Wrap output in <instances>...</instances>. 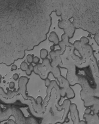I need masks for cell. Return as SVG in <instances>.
<instances>
[{
  "instance_id": "cell-19",
  "label": "cell",
  "mask_w": 99,
  "mask_h": 124,
  "mask_svg": "<svg viewBox=\"0 0 99 124\" xmlns=\"http://www.w3.org/2000/svg\"><path fill=\"white\" fill-rule=\"evenodd\" d=\"M1 75L0 74V82H1Z\"/></svg>"
},
{
  "instance_id": "cell-3",
  "label": "cell",
  "mask_w": 99,
  "mask_h": 124,
  "mask_svg": "<svg viewBox=\"0 0 99 124\" xmlns=\"http://www.w3.org/2000/svg\"><path fill=\"white\" fill-rule=\"evenodd\" d=\"M20 69L22 71H25L26 70V69L28 68V63L27 62H26L25 61L22 62L21 63L20 65Z\"/></svg>"
},
{
  "instance_id": "cell-11",
  "label": "cell",
  "mask_w": 99,
  "mask_h": 124,
  "mask_svg": "<svg viewBox=\"0 0 99 124\" xmlns=\"http://www.w3.org/2000/svg\"><path fill=\"white\" fill-rule=\"evenodd\" d=\"M25 72H26V75H28V76H30L31 75V74H32V71H31L28 68L27 69H26V70L25 71Z\"/></svg>"
},
{
  "instance_id": "cell-20",
  "label": "cell",
  "mask_w": 99,
  "mask_h": 124,
  "mask_svg": "<svg viewBox=\"0 0 99 124\" xmlns=\"http://www.w3.org/2000/svg\"><path fill=\"white\" fill-rule=\"evenodd\" d=\"M6 90H7V91H8V90H9V88L7 87V88H6Z\"/></svg>"
},
{
  "instance_id": "cell-15",
  "label": "cell",
  "mask_w": 99,
  "mask_h": 124,
  "mask_svg": "<svg viewBox=\"0 0 99 124\" xmlns=\"http://www.w3.org/2000/svg\"><path fill=\"white\" fill-rule=\"evenodd\" d=\"M7 123L9 124H15V122L12 119H9V120H8Z\"/></svg>"
},
{
  "instance_id": "cell-12",
  "label": "cell",
  "mask_w": 99,
  "mask_h": 124,
  "mask_svg": "<svg viewBox=\"0 0 99 124\" xmlns=\"http://www.w3.org/2000/svg\"><path fill=\"white\" fill-rule=\"evenodd\" d=\"M28 68L32 71H33L34 69V65L32 64V63H29V65H28Z\"/></svg>"
},
{
  "instance_id": "cell-17",
  "label": "cell",
  "mask_w": 99,
  "mask_h": 124,
  "mask_svg": "<svg viewBox=\"0 0 99 124\" xmlns=\"http://www.w3.org/2000/svg\"><path fill=\"white\" fill-rule=\"evenodd\" d=\"M79 124H85L86 123V122H85V121H80L79 122Z\"/></svg>"
},
{
  "instance_id": "cell-4",
  "label": "cell",
  "mask_w": 99,
  "mask_h": 124,
  "mask_svg": "<svg viewBox=\"0 0 99 124\" xmlns=\"http://www.w3.org/2000/svg\"><path fill=\"white\" fill-rule=\"evenodd\" d=\"M34 55L33 54H28L27 55V61L28 62V63H32V60H33V57Z\"/></svg>"
},
{
  "instance_id": "cell-16",
  "label": "cell",
  "mask_w": 99,
  "mask_h": 124,
  "mask_svg": "<svg viewBox=\"0 0 99 124\" xmlns=\"http://www.w3.org/2000/svg\"><path fill=\"white\" fill-rule=\"evenodd\" d=\"M55 46L54 45H52L50 46V49L51 51H54L55 50Z\"/></svg>"
},
{
  "instance_id": "cell-9",
  "label": "cell",
  "mask_w": 99,
  "mask_h": 124,
  "mask_svg": "<svg viewBox=\"0 0 99 124\" xmlns=\"http://www.w3.org/2000/svg\"><path fill=\"white\" fill-rule=\"evenodd\" d=\"M12 78L14 80H17L19 78V75L17 73H14L12 76Z\"/></svg>"
},
{
  "instance_id": "cell-10",
  "label": "cell",
  "mask_w": 99,
  "mask_h": 124,
  "mask_svg": "<svg viewBox=\"0 0 99 124\" xmlns=\"http://www.w3.org/2000/svg\"><path fill=\"white\" fill-rule=\"evenodd\" d=\"M14 86H15V83L14 81L10 82L9 84V87L10 89H12L14 88Z\"/></svg>"
},
{
  "instance_id": "cell-21",
  "label": "cell",
  "mask_w": 99,
  "mask_h": 124,
  "mask_svg": "<svg viewBox=\"0 0 99 124\" xmlns=\"http://www.w3.org/2000/svg\"><path fill=\"white\" fill-rule=\"evenodd\" d=\"M0 123H1V122H0Z\"/></svg>"
},
{
  "instance_id": "cell-8",
  "label": "cell",
  "mask_w": 99,
  "mask_h": 124,
  "mask_svg": "<svg viewBox=\"0 0 99 124\" xmlns=\"http://www.w3.org/2000/svg\"><path fill=\"white\" fill-rule=\"evenodd\" d=\"M36 101L38 104H41L42 102V97L40 96H38L36 98Z\"/></svg>"
},
{
  "instance_id": "cell-6",
  "label": "cell",
  "mask_w": 99,
  "mask_h": 124,
  "mask_svg": "<svg viewBox=\"0 0 99 124\" xmlns=\"http://www.w3.org/2000/svg\"><path fill=\"white\" fill-rule=\"evenodd\" d=\"M40 62V59L37 56H33L32 62H34L35 64H37Z\"/></svg>"
},
{
  "instance_id": "cell-18",
  "label": "cell",
  "mask_w": 99,
  "mask_h": 124,
  "mask_svg": "<svg viewBox=\"0 0 99 124\" xmlns=\"http://www.w3.org/2000/svg\"><path fill=\"white\" fill-rule=\"evenodd\" d=\"M69 121H70V119L68 117H67L66 119V122L67 123V122H69Z\"/></svg>"
},
{
  "instance_id": "cell-13",
  "label": "cell",
  "mask_w": 99,
  "mask_h": 124,
  "mask_svg": "<svg viewBox=\"0 0 99 124\" xmlns=\"http://www.w3.org/2000/svg\"><path fill=\"white\" fill-rule=\"evenodd\" d=\"M91 112V109L89 108H87L85 110V113L87 114H89Z\"/></svg>"
},
{
  "instance_id": "cell-5",
  "label": "cell",
  "mask_w": 99,
  "mask_h": 124,
  "mask_svg": "<svg viewBox=\"0 0 99 124\" xmlns=\"http://www.w3.org/2000/svg\"><path fill=\"white\" fill-rule=\"evenodd\" d=\"M80 41L82 43H83L84 44H87L89 42V39L85 36L82 37L80 39Z\"/></svg>"
},
{
  "instance_id": "cell-2",
  "label": "cell",
  "mask_w": 99,
  "mask_h": 124,
  "mask_svg": "<svg viewBox=\"0 0 99 124\" xmlns=\"http://www.w3.org/2000/svg\"><path fill=\"white\" fill-rule=\"evenodd\" d=\"M40 58L42 60L46 58L48 55V52L47 50L45 48H42L40 50Z\"/></svg>"
},
{
  "instance_id": "cell-7",
  "label": "cell",
  "mask_w": 99,
  "mask_h": 124,
  "mask_svg": "<svg viewBox=\"0 0 99 124\" xmlns=\"http://www.w3.org/2000/svg\"><path fill=\"white\" fill-rule=\"evenodd\" d=\"M44 84L46 87H48L51 84V80L49 78H46L44 80Z\"/></svg>"
},
{
  "instance_id": "cell-1",
  "label": "cell",
  "mask_w": 99,
  "mask_h": 124,
  "mask_svg": "<svg viewBox=\"0 0 99 124\" xmlns=\"http://www.w3.org/2000/svg\"><path fill=\"white\" fill-rule=\"evenodd\" d=\"M49 41L54 43V46L58 45L59 44V38L56 34V33L54 31H52L49 37Z\"/></svg>"
},
{
  "instance_id": "cell-14",
  "label": "cell",
  "mask_w": 99,
  "mask_h": 124,
  "mask_svg": "<svg viewBox=\"0 0 99 124\" xmlns=\"http://www.w3.org/2000/svg\"><path fill=\"white\" fill-rule=\"evenodd\" d=\"M17 68V66L16 64H13L11 66V71H14V70H16Z\"/></svg>"
}]
</instances>
